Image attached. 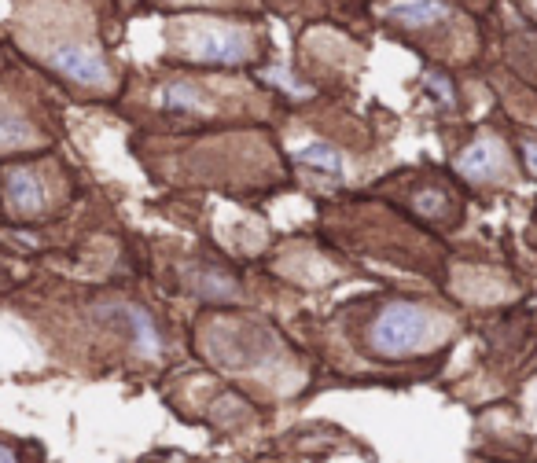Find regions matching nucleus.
<instances>
[{"instance_id":"nucleus-1","label":"nucleus","mask_w":537,"mask_h":463,"mask_svg":"<svg viewBox=\"0 0 537 463\" xmlns=\"http://www.w3.org/2000/svg\"><path fill=\"white\" fill-rule=\"evenodd\" d=\"M427 328H431V317L423 313L420 305L394 302L372 324V350L379 357H405V353H412L420 346Z\"/></svg>"},{"instance_id":"nucleus-2","label":"nucleus","mask_w":537,"mask_h":463,"mask_svg":"<svg viewBox=\"0 0 537 463\" xmlns=\"http://www.w3.org/2000/svg\"><path fill=\"white\" fill-rule=\"evenodd\" d=\"M52 67L63 74V78L78 81V85H107V63H103L92 48L85 45H59L52 52Z\"/></svg>"},{"instance_id":"nucleus-3","label":"nucleus","mask_w":537,"mask_h":463,"mask_svg":"<svg viewBox=\"0 0 537 463\" xmlns=\"http://www.w3.org/2000/svg\"><path fill=\"white\" fill-rule=\"evenodd\" d=\"M4 203H8V210L19 217L37 214V210L45 206V188H41V181H37V173L26 170V166L4 170Z\"/></svg>"},{"instance_id":"nucleus-4","label":"nucleus","mask_w":537,"mask_h":463,"mask_svg":"<svg viewBox=\"0 0 537 463\" xmlns=\"http://www.w3.org/2000/svg\"><path fill=\"white\" fill-rule=\"evenodd\" d=\"M195 56L206 59V63H243L251 56V45L240 30H210V34L199 37Z\"/></svg>"},{"instance_id":"nucleus-5","label":"nucleus","mask_w":537,"mask_h":463,"mask_svg":"<svg viewBox=\"0 0 537 463\" xmlns=\"http://www.w3.org/2000/svg\"><path fill=\"white\" fill-rule=\"evenodd\" d=\"M457 170L464 173V177H471V181H490V177H497V173H501V144L490 140V136H486V140H475L457 159Z\"/></svg>"},{"instance_id":"nucleus-6","label":"nucleus","mask_w":537,"mask_h":463,"mask_svg":"<svg viewBox=\"0 0 537 463\" xmlns=\"http://www.w3.org/2000/svg\"><path fill=\"white\" fill-rule=\"evenodd\" d=\"M449 8L442 0H416V4H398V8H390V19L394 23H405V26H427V23H438V19H446Z\"/></svg>"},{"instance_id":"nucleus-7","label":"nucleus","mask_w":537,"mask_h":463,"mask_svg":"<svg viewBox=\"0 0 537 463\" xmlns=\"http://www.w3.org/2000/svg\"><path fill=\"white\" fill-rule=\"evenodd\" d=\"M122 317H126V324L133 328V339H137L140 350H144V353H159V335H155V324H151L148 313H140V309L126 305V309H122Z\"/></svg>"},{"instance_id":"nucleus-8","label":"nucleus","mask_w":537,"mask_h":463,"mask_svg":"<svg viewBox=\"0 0 537 463\" xmlns=\"http://www.w3.org/2000/svg\"><path fill=\"white\" fill-rule=\"evenodd\" d=\"M162 103L170 107V111H199L203 107V96L195 89L192 81H170L166 92H162Z\"/></svg>"},{"instance_id":"nucleus-9","label":"nucleus","mask_w":537,"mask_h":463,"mask_svg":"<svg viewBox=\"0 0 537 463\" xmlns=\"http://www.w3.org/2000/svg\"><path fill=\"white\" fill-rule=\"evenodd\" d=\"M30 125L12 111H0V151L4 147H26L30 144Z\"/></svg>"},{"instance_id":"nucleus-10","label":"nucleus","mask_w":537,"mask_h":463,"mask_svg":"<svg viewBox=\"0 0 537 463\" xmlns=\"http://www.w3.org/2000/svg\"><path fill=\"white\" fill-rule=\"evenodd\" d=\"M298 159L306 162V166H317V170H324V173H343V159L335 155V147H328V144H309V147H302V155Z\"/></svg>"},{"instance_id":"nucleus-11","label":"nucleus","mask_w":537,"mask_h":463,"mask_svg":"<svg viewBox=\"0 0 537 463\" xmlns=\"http://www.w3.org/2000/svg\"><path fill=\"white\" fill-rule=\"evenodd\" d=\"M427 89L438 92V96H442V103H453V85H449L442 74H427Z\"/></svg>"},{"instance_id":"nucleus-12","label":"nucleus","mask_w":537,"mask_h":463,"mask_svg":"<svg viewBox=\"0 0 537 463\" xmlns=\"http://www.w3.org/2000/svg\"><path fill=\"white\" fill-rule=\"evenodd\" d=\"M523 155H526V166H530V173L537 177V144H534V140L523 147Z\"/></svg>"},{"instance_id":"nucleus-13","label":"nucleus","mask_w":537,"mask_h":463,"mask_svg":"<svg viewBox=\"0 0 537 463\" xmlns=\"http://www.w3.org/2000/svg\"><path fill=\"white\" fill-rule=\"evenodd\" d=\"M0 463H19V460H15V456H12L8 449H0Z\"/></svg>"}]
</instances>
